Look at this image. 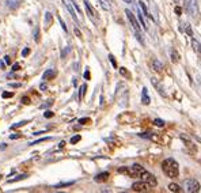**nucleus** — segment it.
Returning a JSON list of instances; mask_svg holds the SVG:
<instances>
[{"mask_svg": "<svg viewBox=\"0 0 201 193\" xmlns=\"http://www.w3.org/2000/svg\"><path fill=\"white\" fill-rule=\"evenodd\" d=\"M162 170L170 178H177L179 175V165L173 158H166L162 162Z\"/></svg>", "mask_w": 201, "mask_h": 193, "instance_id": "f257e3e1", "label": "nucleus"}, {"mask_svg": "<svg viewBox=\"0 0 201 193\" xmlns=\"http://www.w3.org/2000/svg\"><path fill=\"white\" fill-rule=\"evenodd\" d=\"M183 3H185V11H186L187 15H190L192 18H197V12H198L197 0H183Z\"/></svg>", "mask_w": 201, "mask_h": 193, "instance_id": "f03ea898", "label": "nucleus"}, {"mask_svg": "<svg viewBox=\"0 0 201 193\" xmlns=\"http://www.w3.org/2000/svg\"><path fill=\"white\" fill-rule=\"evenodd\" d=\"M185 189H186V192H189V193H197V192H200L201 186H200V184H198L197 179L189 178V179L185 181Z\"/></svg>", "mask_w": 201, "mask_h": 193, "instance_id": "7ed1b4c3", "label": "nucleus"}, {"mask_svg": "<svg viewBox=\"0 0 201 193\" xmlns=\"http://www.w3.org/2000/svg\"><path fill=\"white\" fill-rule=\"evenodd\" d=\"M140 179H141V181H144V182H147L151 188H154V186H156V185H158L156 177H155L154 174H151L149 171H147V170L140 175Z\"/></svg>", "mask_w": 201, "mask_h": 193, "instance_id": "20e7f679", "label": "nucleus"}, {"mask_svg": "<svg viewBox=\"0 0 201 193\" xmlns=\"http://www.w3.org/2000/svg\"><path fill=\"white\" fill-rule=\"evenodd\" d=\"M179 139L183 141V144H185V147H186V148L192 150V154H196V151H197V148H196V144L193 143V140L189 137V136H186V135H179Z\"/></svg>", "mask_w": 201, "mask_h": 193, "instance_id": "39448f33", "label": "nucleus"}, {"mask_svg": "<svg viewBox=\"0 0 201 193\" xmlns=\"http://www.w3.org/2000/svg\"><path fill=\"white\" fill-rule=\"evenodd\" d=\"M125 14H126V16H128V21L130 22V24H132V27L135 29V31L136 33H140V24H139V22H137V19H136V16L133 15L132 12H130L129 10H125Z\"/></svg>", "mask_w": 201, "mask_h": 193, "instance_id": "423d86ee", "label": "nucleus"}, {"mask_svg": "<svg viewBox=\"0 0 201 193\" xmlns=\"http://www.w3.org/2000/svg\"><path fill=\"white\" fill-rule=\"evenodd\" d=\"M149 188H151V186H149L147 182H144V181H137V182H135V184L132 185V189L135 190V192H148Z\"/></svg>", "mask_w": 201, "mask_h": 193, "instance_id": "0eeeda50", "label": "nucleus"}, {"mask_svg": "<svg viewBox=\"0 0 201 193\" xmlns=\"http://www.w3.org/2000/svg\"><path fill=\"white\" fill-rule=\"evenodd\" d=\"M192 48H193V50H194V53L197 54L198 60H200V63H201V43L198 42L196 38H192Z\"/></svg>", "mask_w": 201, "mask_h": 193, "instance_id": "6e6552de", "label": "nucleus"}, {"mask_svg": "<svg viewBox=\"0 0 201 193\" xmlns=\"http://www.w3.org/2000/svg\"><path fill=\"white\" fill-rule=\"evenodd\" d=\"M84 5H86V11H87V15L90 16V18L92 19V21H97V12H95V10L91 7V4H90L87 0H84Z\"/></svg>", "mask_w": 201, "mask_h": 193, "instance_id": "1a4fd4ad", "label": "nucleus"}, {"mask_svg": "<svg viewBox=\"0 0 201 193\" xmlns=\"http://www.w3.org/2000/svg\"><path fill=\"white\" fill-rule=\"evenodd\" d=\"M62 3H64V5L67 7V10L69 11V14H71V16H72V19L76 22V23H79V18H78V15H76V12H75V10H73V7L69 4V3L67 2V0H62Z\"/></svg>", "mask_w": 201, "mask_h": 193, "instance_id": "9d476101", "label": "nucleus"}, {"mask_svg": "<svg viewBox=\"0 0 201 193\" xmlns=\"http://www.w3.org/2000/svg\"><path fill=\"white\" fill-rule=\"evenodd\" d=\"M149 102H151V99H149L148 95V90H147V87H143V90H141V103L143 105H149Z\"/></svg>", "mask_w": 201, "mask_h": 193, "instance_id": "9b49d317", "label": "nucleus"}, {"mask_svg": "<svg viewBox=\"0 0 201 193\" xmlns=\"http://www.w3.org/2000/svg\"><path fill=\"white\" fill-rule=\"evenodd\" d=\"M151 68L155 71V72H160V71L163 69V64L158 59H152L151 60Z\"/></svg>", "mask_w": 201, "mask_h": 193, "instance_id": "f8f14e48", "label": "nucleus"}, {"mask_svg": "<svg viewBox=\"0 0 201 193\" xmlns=\"http://www.w3.org/2000/svg\"><path fill=\"white\" fill-rule=\"evenodd\" d=\"M57 75V72L54 69H46L42 75V80H50V79H54Z\"/></svg>", "mask_w": 201, "mask_h": 193, "instance_id": "ddd939ff", "label": "nucleus"}, {"mask_svg": "<svg viewBox=\"0 0 201 193\" xmlns=\"http://www.w3.org/2000/svg\"><path fill=\"white\" fill-rule=\"evenodd\" d=\"M109 177H110V174H109L107 171H103V173L97 174V175H95L94 181H95V182H105V181H107Z\"/></svg>", "mask_w": 201, "mask_h": 193, "instance_id": "4468645a", "label": "nucleus"}, {"mask_svg": "<svg viewBox=\"0 0 201 193\" xmlns=\"http://www.w3.org/2000/svg\"><path fill=\"white\" fill-rule=\"evenodd\" d=\"M151 82H152V84H154V87H155V88H156V90H158V91H159V94L162 95V97H167V94H166V92H164V88H163V87H162V86H160V84H159V82H156V79H155V78H152V79H151Z\"/></svg>", "mask_w": 201, "mask_h": 193, "instance_id": "2eb2a0df", "label": "nucleus"}, {"mask_svg": "<svg viewBox=\"0 0 201 193\" xmlns=\"http://www.w3.org/2000/svg\"><path fill=\"white\" fill-rule=\"evenodd\" d=\"M139 8H140V10H141V12H143V15H145L147 18L152 19V15H149V12H148V8H147V5L144 4L143 2H139Z\"/></svg>", "mask_w": 201, "mask_h": 193, "instance_id": "dca6fc26", "label": "nucleus"}, {"mask_svg": "<svg viewBox=\"0 0 201 193\" xmlns=\"http://www.w3.org/2000/svg\"><path fill=\"white\" fill-rule=\"evenodd\" d=\"M52 22H53V15L50 12H45V27L46 29L52 24Z\"/></svg>", "mask_w": 201, "mask_h": 193, "instance_id": "f3484780", "label": "nucleus"}, {"mask_svg": "<svg viewBox=\"0 0 201 193\" xmlns=\"http://www.w3.org/2000/svg\"><path fill=\"white\" fill-rule=\"evenodd\" d=\"M168 190L170 192H173V193H178V192H181V188H179V185H177V184H170L168 185Z\"/></svg>", "mask_w": 201, "mask_h": 193, "instance_id": "a211bd4d", "label": "nucleus"}, {"mask_svg": "<svg viewBox=\"0 0 201 193\" xmlns=\"http://www.w3.org/2000/svg\"><path fill=\"white\" fill-rule=\"evenodd\" d=\"M171 61L173 63H178L179 61V54L175 49H171Z\"/></svg>", "mask_w": 201, "mask_h": 193, "instance_id": "6ab92c4d", "label": "nucleus"}, {"mask_svg": "<svg viewBox=\"0 0 201 193\" xmlns=\"http://www.w3.org/2000/svg\"><path fill=\"white\" fill-rule=\"evenodd\" d=\"M86 90H87V84H81L80 86V90H79V99H83L84 94H86Z\"/></svg>", "mask_w": 201, "mask_h": 193, "instance_id": "aec40b11", "label": "nucleus"}, {"mask_svg": "<svg viewBox=\"0 0 201 193\" xmlns=\"http://www.w3.org/2000/svg\"><path fill=\"white\" fill-rule=\"evenodd\" d=\"M137 14H139V21H140L141 26H143L144 29L147 30V23H145V21H144V15L141 14V10H139V11H137Z\"/></svg>", "mask_w": 201, "mask_h": 193, "instance_id": "412c9836", "label": "nucleus"}, {"mask_svg": "<svg viewBox=\"0 0 201 193\" xmlns=\"http://www.w3.org/2000/svg\"><path fill=\"white\" fill-rule=\"evenodd\" d=\"M27 177V174H22V175H18L16 178H14V179H8L7 181V184H12V182H16V181H21V179H24Z\"/></svg>", "mask_w": 201, "mask_h": 193, "instance_id": "4be33fe9", "label": "nucleus"}, {"mask_svg": "<svg viewBox=\"0 0 201 193\" xmlns=\"http://www.w3.org/2000/svg\"><path fill=\"white\" fill-rule=\"evenodd\" d=\"M27 122H29L27 120H23V121H21V122H16V124H15V125H12V127L10 128V129H16V128H19V127H23V125H26Z\"/></svg>", "mask_w": 201, "mask_h": 193, "instance_id": "5701e85b", "label": "nucleus"}, {"mask_svg": "<svg viewBox=\"0 0 201 193\" xmlns=\"http://www.w3.org/2000/svg\"><path fill=\"white\" fill-rule=\"evenodd\" d=\"M99 3H101L103 10H110V4H109L107 0H99Z\"/></svg>", "mask_w": 201, "mask_h": 193, "instance_id": "b1692460", "label": "nucleus"}, {"mask_svg": "<svg viewBox=\"0 0 201 193\" xmlns=\"http://www.w3.org/2000/svg\"><path fill=\"white\" fill-rule=\"evenodd\" d=\"M46 140H50V137L38 139V140H35V141H31V143H29V146H35V144H38V143H42V141H46Z\"/></svg>", "mask_w": 201, "mask_h": 193, "instance_id": "393cba45", "label": "nucleus"}, {"mask_svg": "<svg viewBox=\"0 0 201 193\" xmlns=\"http://www.w3.org/2000/svg\"><path fill=\"white\" fill-rule=\"evenodd\" d=\"M154 124L156 125V127H159V128L164 127V121H163V120H160V118H155L154 120Z\"/></svg>", "mask_w": 201, "mask_h": 193, "instance_id": "a878e982", "label": "nucleus"}, {"mask_svg": "<svg viewBox=\"0 0 201 193\" xmlns=\"http://www.w3.org/2000/svg\"><path fill=\"white\" fill-rule=\"evenodd\" d=\"M72 184H73V181H71V182H60V184L54 185V188H64V186H69V185H72Z\"/></svg>", "mask_w": 201, "mask_h": 193, "instance_id": "bb28decb", "label": "nucleus"}, {"mask_svg": "<svg viewBox=\"0 0 201 193\" xmlns=\"http://www.w3.org/2000/svg\"><path fill=\"white\" fill-rule=\"evenodd\" d=\"M57 18H59V22H60V24H61V27H62V30H64V31L65 33H67L68 31V29H67V24H65V22L64 21H62V18H61V16H57Z\"/></svg>", "mask_w": 201, "mask_h": 193, "instance_id": "cd10ccee", "label": "nucleus"}, {"mask_svg": "<svg viewBox=\"0 0 201 193\" xmlns=\"http://www.w3.org/2000/svg\"><path fill=\"white\" fill-rule=\"evenodd\" d=\"M80 139H81L80 135H76V136H73V137L71 139V143H72V144H76L78 141H80Z\"/></svg>", "mask_w": 201, "mask_h": 193, "instance_id": "c85d7f7f", "label": "nucleus"}, {"mask_svg": "<svg viewBox=\"0 0 201 193\" xmlns=\"http://www.w3.org/2000/svg\"><path fill=\"white\" fill-rule=\"evenodd\" d=\"M53 116H54V113L52 110H46L45 113H43V117H45V118H52Z\"/></svg>", "mask_w": 201, "mask_h": 193, "instance_id": "c756f323", "label": "nucleus"}, {"mask_svg": "<svg viewBox=\"0 0 201 193\" xmlns=\"http://www.w3.org/2000/svg\"><path fill=\"white\" fill-rule=\"evenodd\" d=\"M120 73H121L122 76H126V78H130V75H129V72H128L125 68H120Z\"/></svg>", "mask_w": 201, "mask_h": 193, "instance_id": "7c9ffc66", "label": "nucleus"}, {"mask_svg": "<svg viewBox=\"0 0 201 193\" xmlns=\"http://www.w3.org/2000/svg\"><path fill=\"white\" fill-rule=\"evenodd\" d=\"M109 59H110L111 65H113L114 68H117V61H116V59H114V56H113V54H109Z\"/></svg>", "mask_w": 201, "mask_h": 193, "instance_id": "2f4dec72", "label": "nucleus"}, {"mask_svg": "<svg viewBox=\"0 0 201 193\" xmlns=\"http://www.w3.org/2000/svg\"><path fill=\"white\" fill-rule=\"evenodd\" d=\"M2 97L3 98H11V97H14V92L12 91H5V92L2 94Z\"/></svg>", "mask_w": 201, "mask_h": 193, "instance_id": "473e14b6", "label": "nucleus"}, {"mask_svg": "<svg viewBox=\"0 0 201 193\" xmlns=\"http://www.w3.org/2000/svg\"><path fill=\"white\" fill-rule=\"evenodd\" d=\"M34 40L37 41V42L40 41V29H38V27L35 29V31H34Z\"/></svg>", "mask_w": 201, "mask_h": 193, "instance_id": "72a5a7b5", "label": "nucleus"}, {"mask_svg": "<svg viewBox=\"0 0 201 193\" xmlns=\"http://www.w3.org/2000/svg\"><path fill=\"white\" fill-rule=\"evenodd\" d=\"M22 135L21 133H14V135H10V139H12V140H16V139H21Z\"/></svg>", "mask_w": 201, "mask_h": 193, "instance_id": "f704fd0d", "label": "nucleus"}, {"mask_svg": "<svg viewBox=\"0 0 201 193\" xmlns=\"http://www.w3.org/2000/svg\"><path fill=\"white\" fill-rule=\"evenodd\" d=\"M22 102H23L24 105H29V103L31 102V101H30V98H29V97H22Z\"/></svg>", "mask_w": 201, "mask_h": 193, "instance_id": "c9c22d12", "label": "nucleus"}, {"mask_svg": "<svg viewBox=\"0 0 201 193\" xmlns=\"http://www.w3.org/2000/svg\"><path fill=\"white\" fill-rule=\"evenodd\" d=\"M29 53H30V49H29V48H24L23 52H22V56L26 57V56H29Z\"/></svg>", "mask_w": 201, "mask_h": 193, "instance_id": "e433bc0d", "label": "nucleus"}, {"mask_svg": "<svg viewBox=\"0 0 201 193\" xmlns=\"http://www.w3.org/2000/svg\"><path fill=\"white\" fill-rule=\"evenodd\" d=\"M19 69H21V65H19L18 63H15V64L12 65V71H14V72H16V71H19Z\"/></svg>", "mask_w": 201, "mask_h": 193, "instance_id": "4c0bfd02", "label": "nucleus"}, {"mask_svg": "<svg viewBox=\"0 0 201 193\" xmlns=\"http://www.w3.org/2000/svg\"><path fill=\"white\" fill-rule=\"evenodd\" d=\"M186 33H187V35H190V37H192L193 31H192V29H190V26H189V24H186Z\"/></svg>", "mask_w": 201, "mask_h": 193, "instance_id": "58836bf2", "label": "nucleus"}, {"mask_svg": "<svg viewBox=\"0 0 201 193\" xmlns=\"http://www.w3.org/2000/svg\"><path fill=\"white\" fill-rule=\"evenodd\" d=\"M86 122H90V118H87V117H86V118H80V120H79V124H86Z\"/></svg>", "mask_w": 201, "mask_h": 193, "instance_id": "ea45409f", "label": "nucleus"}, {"mask_svg": "<svg viewBox=\"0 0 201 193\" xmlns=\"http://www.w3.org/2000/svg\"><path fill=\"white\" fill-rule=\"evenodd\" d=\"M73 31H75V34H76V35H78V37H79V38H81V33H80V30H79V29H78V27H75V30H73Z\"/></svg>", "mask_w": 201, "mask_h": 193, "instance_id": "a19ab883", "label": "nucleus"}, {"mask_svg": "<svg viewBox=\"0 0 201 193\" xmlns=\"http://www.w3.org/2000/svg\"><path fill=\"white\" fill-rule=\"evenodd\" d=\"M4 61H5V64L10 65V64H11V57H10V56H5V57H4Z\"/></svg>", "mask_w": 201, "mask_h": 193, "instance_id": "79ce46f5", "label": "nucleus"}, {"mask_svg": "<svg viewBox=\"0 0 201 193\" xmlns=\"http://www.w3.org/2000/svg\"><path fill=\"white\" fill-rule=\"evenodd\" d=\"M10 87H14V88H18V87H21V83H10Z\"/></svg>", "mask_w": 201, "mask_h": 193, "instance_id": "37998d69", "label": "nucleus"}, {"mask_svg": "<svg viewBox=\"0 0 201 193\" xmlns=\"http://www.w3.org/2000/svg\"><path fill=\"white\" fill-rule=\"evenodd\" d=\"M174 11H175L177 15H181V12H182V10L179 7H175V8H174Z\"/></svg>", "mask_w": 201, "mask_h": 193, "instance_id": "c03bdc74", "label": "nucleus"}, {"mask_svg": "<svg viewBox=\"0 0 201 193\" xmlns=\"http://www.w3.org/2000/svg\"><path fill=\"white\" fill-rule=\"evenodd\" d=\"M52 103H53V101H48V103H45V105H42V106H41V108H48V106H50L52 105Z\"/></svg>", "mask_w": 201, "mask_h": 193, "instance_id": "a18cd8bd", "label": "nucleus"}, {"mask_svg": "<svg viewBox=\"0 0 201 193\" xmlns=\"http://www.w3.org/2000/svg\"><path fill=\"white\" fill-rule=\"evenodd\" d=\"M84 79H87V80L90 79V71H88V69H87L86 72H84Z\"/></svg>", "mask_w": 201, "mask_h": 193, "instance_id": "49530a36", "label": "nucleus"}, {"mask_svg": "<svg viewBox=\"0 0 201 193\" xmlns=\"http://www.w3.org/2000/svg\"><path fill=\"white\" fill-rule=\"evenodd\" d=\"M68 50H69V49H68V48H67V49H64V50H62V53H61V57H64L65 54L68 53Z\"/></svg>", "mask_w": 201, "mask_h": 193, "instance_id": "de8ad7c7", "label": "nucleus"}, {"mask_svg": "<svg viewBox=\"0 0 201 193\" xmlns=\"http://www.w3.org/2000/svg\"><path fill=\"white\" fill-rule=\"evenodd\" d=\"M40 87H41V90H46V88H48V87H46V84H43V83H42V84H41V86H40Z\"/></svg>", "mask_w": 201, "mask_h": 193, "instance_id": "09e8293b", "label": "nucleus"}, {"mask_svg": "<svg viewBox=\"0 0 201 193\" xmlns=\"http://www.w3.org/2000/svg\"><path fill=\"white\" fill-rule=\"evenodd\" d=\"M42 133H45V130H40V132H35V133H33V135H42Z\"/></svg>", "mask_w": 201, "mask_h": 193, "instance_id": "8fccbe9b", "label": "nucleus"}, {"mask_svg": "<svg viewBox=\"0 0 201 193\" xmlns=\"http://www.w3.org/2000/svg\"><path fill=\"white\" fill-rule=\"evenodd\" d=\"M64 146H65V141H61V143L59 144V147H60V148H62V147H64Z\"/></svg>", "mask_w": 201, "mask_h": 193, "instance_id": "3c124183", "label": "nucleus"}, {"mask_svg": "<svg viewBox=\"0 0 201 193\" xmlns=\"http://www.w3.org/2000/svg\"><path fill=\"white\" fill-rule=\"evenodd\" d=\"M5 146H7V144H4V143H3V144H0V148H2V150H4V148H5Z\"/></svg>", "mask_w": 201, "mask_h": 193, "instance_id": "603ef678", "label": "nucleus"}, {"mask_svg": "<svg viewBox=\"0 0 201 193\" xmlns=\"http://www.w3.org/2000/svg\"><path fill=\"white\" fill-rule=\"evenodd\" d=\"M124 2H125V3H130V2H132V0H124Z\"/></svg>", "mask_w": 201, "mask_h": 193, "instance_id": "864d4df0", "label": "nucleus"}, {"mask_svg": "<svg viewBox=\"0 0 201 193\" xmlns=\"http://www.w3.org/2000/svg\"><path fill=\"white\" fill-rule=\"evenodd\" d=\"M2 177H3V175H2V174H0V179H2Z\"/></svg>", "mask_w": 201, "mask_h": 193, "instance_id": "5fc2aeb1", "label": "nucleus"}]
</instances>
